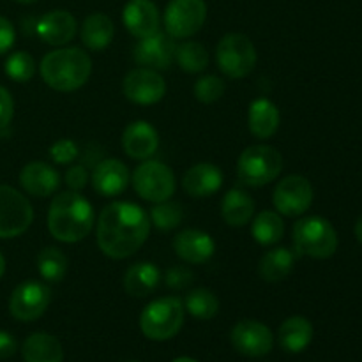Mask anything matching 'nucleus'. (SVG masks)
<instances>
[{
  "mask_svg": "<svg viewBox=\"0 0 362 362\" xmlns=\"http://www.w3.org/2000/svg\"><path fill=\"white\" fill-rule=\"evenodd\" d=\"M184 324V304L177 297H161L145 306L140 329L148 339L166 341L177 336Z\"/></svg>",
  "mask_w": 362,
  "mask_h": 362,
  "instance_id": "423d86ee",
  "label": "nucleus"
},
{
  "mask_svg": "<svg viewBox=\"0 0 362 362\" xmlns=\"http://www.w3.org/2000/svg\"><path fill=\"white\" fill-rule=\"evenodd\" d=\"M172 362H198V361L191 359V357H179V359H175V361H172Z\"/></svg>",
  "mask_w": 362,
  "mask_h": 362,
  "instance_id": "a18cd8bd",
  "label": "nucleus"
},
{
  "mask_svg": "<svg viewBox=\"0 0 362 362\" xmlns=\"http://www.w3.org/2000/svg\"><path fill=\"white\" fill-rule=\"evenodd\" d=\"M281 115L279 110L271 99L258 98L255 99L247 110V127L258 140H267L274 136L278 131Z\"/></svg>",
  "mask_w": 362,
  "mask_h": 362,
  "instance_id": "5701e85b",
  "label": "nucleus"
},
{
  "mask_svg": "<svg viewBox=\"0 0 362 362\" xmlns=\"http://www.w3.org/2000/svg\"><path fill=\"white\" fill-rule=\"evenodd\" d=\"M113 34H115L113 21L103 13L90 14L85 18L81 25V42L90 52H101L106 46H110V42L113 41Z\"/></svg>",
  "mask_w": 362,
  "mask_h": 362,
  "instance_id": "c85d7f7f",
  "label": "nucleus"
},
{
  "mask_svg": "<svg viewBox=\"0 0 362 362\" xmlns=\"http://www.w3.org/2000/svg\"><path fill=\"white\" fill-rule=\"evenodd\" d=\"M193 281V272L186 265H173L166 271L165 283L168 288L172 290H184L191 285Z\"/></svg>",
  "mask_w": 362,
  "mask_h": 362,
  "instance_id": "4c0bfd02",
  "label": "nucleus"
},
{
  "mask_svg": "<svg viewBox=\"0 0 362 362\" xmlns=\"http://www.w3.org/2000/svg\"><path fill=\"white\" fill-rule=\"evenodd\" d=\"M131 362H136V361H131Z\"/></svg>",
  "mask_w": 362,
  "mask_h": 362,
  "instance_id": "de8ad7c7",
  "label": "nucleus"
},
{
  "mask_svg": "<svg viewBox=\"0 0 362 362\" xmlns=\"http://www.w3.org/2000/svg\"><path fill=\"white\" fill-rule=\"evenodd\" d=\"M148 218H151V225H154L156 228L161 230V232H170V230L177 228L182 223V205L172 200L159 202V204H156L152 207Z\"/></svg>",
  "mask_w": 362,
  "mask_h": 362,
  "instance_id": "72a5a7b5",
  "label": "nucleus"
},
{
  "mask_svg": "<svg viewBox=\"0 0 362 362\" xmlns=\"http://www.w3.org/2000/svg\"><path fill=\"white\" fill-rule=\"evenodd\" d=\"M16 39V32H14L13 23L7 18L0 16V55L9 52Z\"/></svg>",
  "mask_w": 362,
  "mask_h": 362,
  "instance_id": "a19ab883",
  "label": "nucleus"
},
{
  "mask_svg": "<svg viewBox=\"0 0 362 362\" xmlns=\"http://www.w3.org/2000/svg\"><path fill=\"white\" fill-rule=\"evenodd\" d=\"M4 69L13 81L27 83L35 74V60L28 52H14L7 57Z\"/></svg>",
  "mask_w": 362,
  "mask_h": 362,
  "instance_id": "f704fd0d",
  "label": "nucleus"
},
{
  "mask_svg": "<svg viewBox=\"0 0 362 362\" xmlns=\"http://www.w3.org/2000/svg\"><path fill=\"white\" fill-rule=\"evenodd\" d=\"M131 175L127 166L119 159H101L94 166V172L90 175L92 187L98 191L101 197L112 198L119 197L126 191L129 184Z\"/></svg>",
  "mask_w": 362,
  "mask_h": 362,
  "instance_id": "f3484780",
  "label": "nucleus"
},
{
  "mask_svg": "<svg viewBox=\"0 0 362 362\" xmlns=\"http://www.w3.org/2000/svg\"><path fill=\"white\" fill-rule=\"evenodd\" d=\"M296 265V255L288 247H274L260 258L258 274L267 283H279L290 276Z\"/></svg>",
  "mask_w": 362,
  "mask_h": 362,
  "instance_id": "cd10ccee",
  "label": "nucleus"
},
{
  "mask_svg": "<svg viewBox=\"0 0 362 362\" xmlns=\"http://www.w3.org/2000/svg\"><path fill=\"white\" fill-rule=\"evenodd\" d=\"M122 92L131 103L141 106L156 105L166 94V81L158 71L148 67H136L126 74Z\"/></svg>",
  "mask_w": 362,
  "mask_h": 362,
  "instance_id": "ddd939ff",
  "label": "nucleus"
},
{
  "mask_svg": "<svg viewBox=\"0 0 362 362\" xmlns=\"http://www.w3.org/2000/svg\"><path fill=\"white\" fill-rule=\"evenodd\" d=\"M279 345L290 354H299L310 346L311 339H313V325L308 318L290 317L279 325L278 331Z\"/></svg>",
  "mask_w": 362,
  "mask_h": 362,
  "instance_id": "bb28decb",
  "label": "nucleus"
},
{
  "mask_svg": "<svg viewBox=\"0 0 362 362\" xmlns=\"http://www.w3.org/2000/svg\"><path fill=\"white\" fill-rule=\"evenodd\" d=\"M16 2H20V4H34V2H37V0H16Z\"/></svg>",
  "mask_w": 362,
  "mask_h": 362,
  "instance_id": "49530a36",
  "label": "nucleus"
},
{
  "mask_svg": "<svg viewBox=\"0 0 362 362\" xmlns=\"http://www.w3.org/2000/svg\"><path fill=\"white\" fill-rule=\"evenodd\" d=\"M14 115V101L13 95L9 94L6 87L0 85V129L2 127H7L13 120Z\"/></svg>",
  "mask_w": 362,
  "mask_h": 362,
  "instance_id": "ea45409f",
  "label": "nucleus"
},
{
  "mask_svg": "<svg viewBox=\"0 0 362 362\" xmlns=\"http://www.w3.org/2000/svg\"><path fill=\"white\" fill-rule=\"evenodd\" d=\"M134 191L140 194V198L151 202V204H159L172 198L175 193V175L172 168L165 163L154 161V159H145L140 166L133 172L131 177Z\"/></svg>",
  "mask_w": 362,
  "mask_h": 362,
  "instance_id": "6e6552de",
  "label": "nucleus"
},
{
  "mask_svg": "<svg viewBox=\"0 0 362 362\" xmlns=\"http://www.w3.org/2000/svg\"><path fill=\"white\" fill-rule=\"evenodd\" d=\"M163 20L166 34L173 39H187L204 27L207 4L204 0H170Z\"/></svg>",
  "mask_w": 362,
  "mask_h": 362,
  "instance_id": "9d476101",
  "label": "nucleus"
},
{
  "mask_svg": "<svg viewBox=\"0 0 362 362\" xmlns=\"http://www.w3.org/2000/svg\"><path fill=\"white\" fill-rule=\"evenodd\" d=\"M52 303V290L41 281H23L14 288L9 299V311L16 320L34 322L45 315Z\"/></svg>",
  "mask_w": 362,
  "mask_h": 362,
  "instance_id": "9b49d317",
  "label": "nucleus"
},
{
  "mask_svg": "<svg viewBox=\"0 0 362 362\" xmlns=\"http://www.w3.org/2000/svg\"><path fill=\"white\" fill-rule=\"evenodd\" d=\"M255 214V200L247 194V191L240 187H233L223 197L221 216L225 223L233 228L246 226Z\"/></svg>",
  "mask_w": 362,
  "mask_h": 362,
  "instance_id": "393cba45",
  "label": "nucleus"
},
{
  "mask_svg": "<svg viewBox=\"0 0 362 362\" xmlns=\"http://www.w3.org/2000/svg\"><path fill=\"white\" fill-rule=\"evenodd\" d=\"M151 233V218L133 202L106 205L98 219V246L113 260L133 257Z\"/></svg>",
  "mask_w": 362,
  "mask_h": 362,
  "instance_id": "f257e3e1",
  "label": "nucleus"
},
{
  "mask_svg": "<svg viewBox=\"0 0 362 362\" xmlns=\"http://www.w3.org/2000/svg\"><path fill=\"white\" fill-rule=\"evenodd\" d=\"M41 76L57 92H74L83 87L92 73V59L81 48H57L41 60Z\"/></svg>",
  "mask_w": 362,
  "mask_h": 362,
  "instance_id": "7ed1b4c3",
  "label": "nucleus"
},
{
  "mask_svg": "<svg viewBox=\"0 0 362 362\" xmlns=\"http://www.w3.org/2000/svg\"><path fill=\"white\" fill-rule=\"evenodd\" d=\"M216 60L223 74L233 80L246 78L257 66V48L247 35L232 32L219 39Z\"/></svg>",
  "mask_w": 362,
  "mask_h": 362,
  "instance_id": "0eeeda50",
  "label": "nucleus"
},
{
  "mask_svg": "<svg viewBox=\"0 0 362 362\" xmlns=\"http://www.w3.org/2000/svg\"><path fill=\"white\" fill-rule=\"evenodd\" d=\"M272 202L279 214L286 218L303 216L313 204V186L303 175H288L276 186Z\"/></svg>",
  "mask_w": 362,
  "mask_h": 362,
  "instance_id": "f8f14e48",
  "label": "nucleus"
},
{
  "mask_svg": "<svg viewBox=\"0 0 362 362\" xmlns=\"http://www.w3.org/2000/svg\"><path fill=\"white\" fill-rule=\"evenodd\" d=\"M161 281V272L151 262L133 264L124 274V290L131 297H147L158 288Z\"/></svg>",
  "mask_w": 362,
  "mask_h": 362,
  "instance_id": "b1692460",
  "label": "nucleus"
},
{
  "mask_svg": "<svg viewBox=\"0 0 362 362\" xmlns=\"http://www.w3.org/2000/svg\"><path fill=\"white\" fill-rule=\"evenodd\" d=\"M20 186L32 197L48 198L59 189L60 175L48 163L32 161L21 168Z\"/></svg>",
  "mask_w": 362,
  "mask_h": 362,
  "instance_id": "412c9836",
  "label": "nucleus"
},
{
  "mask_svg": "<svg viewBox=\"0 0 362 362\" xmlns=\"http://www.w3.org/2000/svg\"><path fill=\"white\" fill-rule=\"evenodd\" d=\"M175 62L186 73H202L209 66V52L202 42L184 41L175 48Z\"/></svg>",
  "mask_w": 362,
  "mask_h": 362,
  "instance_id": "2f4dec72",
  "label": "nucleus"
},
{
  "mask_svg": "<svg viewBox=\"0 0 362 362\" xmlns=\"http://www.w3.org/2000/svg\"><path fill=\"white\" fill-rule=\"evenodd\" d=\"M175 39L166 32L158 30L147 37L138 39L133 49V59L141 67L165 71L175 62Z\"/></svg>",
  "mask_w": 362,
  "mask_h": 362,
  "instance_id": "4468645a",
  "label": "nucleus"
},
{
  "mask_svg": "<svg viewBox=\"0 0 362 362\" xmlns=\"http://www.w3.org/2000/svg\"><path fill=\"white\" fill-rule=\"evenodd\" d=\"M25 362H62L64 350L59 339L46 332H34L21 346Z\"/></svg>",
  "mask_w": 362,
  "mask_h": 362,
  "instance_id": "a878e982",
  "label": "nucleus"
},
{
  "mask_svg": "<svg viewBox=\"0 0 362 362\" xmlns=\"http://www.w3.org/2000/svg\"><path fill=\"white\" fill-rule=\"evenodd\" d=\"M122 21L129 34L141 39L159 30V11L152 0H129L124 6Z\"/></svg>",
  "mask_w": 362,
  "mask_h": 362,
  "instance_id": "aec40b11",
  "label": "nucleus"
},
{
  "mask_svg": "<svg viewBox=\"0 0 362 362\" xmlns=\"http://www.w3.org/2000/svg\"><path fill=\"white\" fill-rule=\"evenodd\" d=\"M64 179H66V184L67 187H69V191H78V193H80V191L88 184L90 175H88L87 166L85 165H74L67 170Z\"/></svg>",
  "mask_w": 362,
  "mask_h": 362,
  "instance_id": "58836bf2",
  "label": "nucleus"
},
{
  "mask_svg": "<svg viewBox=\"0 0 362 362\" xmlns=\"http://www.w3.org/2000/svg\"><path fill=\"white\" fill-rule=\"evenodd\" d=\"M122 147L131 159H151L159 147L158 131L145 120H134L124 129Z\"/></svg>",
  "mask_w": 362,
  "mask_h": 362,
  "instance_id": "6ab92c4d",
  "label": "nucleus"
},
{
  "mask_svg": "<svg viewBox=\"0 0 362 362\" xmlns=\"http://www.w3.org/2000/svg\"><path fill=\"white\" fill-rule=\"evenodd\" d=\"M221 186L223 172L212 163H198L184 173L182 187L193 198L212 197L221 189Z\"/></svg>",
  "mask_w": 362,
  "mask_h": 362,
  "instance_id": "4be33fe9",
  "label": "nucleus"
},
{
  "mask_svg": "<svg viewBox=\"0 0 362 362\" xmlns=\"http://www.w3.org/2000/svg\"><path fill=\"white\" fill-rule=\"evenodd\" d=\"M34 221L32 205L20 191L0 186V239H14L28 230Z\"/></svg>",
  "mask_w": 362,
  "mask_h": 362,
  "instance_id": "1a4fd4ad",
  "label": "nucleus"
},
{
  "mask_svg": "<svg viewBox=\"0 0 362 362\" xmlns=\"http://www.w3.org/2000/svg\"><path fill=\"white\" fill-rule=\"evenodd\" d=\"M225 81L216 74H205V76L198 78L197 83L193 87L194 98L204 105H212V103L219 101L225 94Z\"/></svg>",
  "mask_w": 362,
  "mask_h": 362,
  "instance_id": "c9c22d12",
  "label": "nucleus"
},
{
  "mask_svg": "<svg viewBox=\"0 0 362 362\" xmlns=\"http://www.w3.org/2000/svg\"><path fill=\"white\" fill-rule=\"evenodd\" d=\"M4 272H6V258H4V255L0 253V278L4 276Z\"/></svg>",
  "mask_w": 362,
  "mask_h": 362,
  "instance_id": "c03bdc74",
  "label": "nucleus"
},
{
  "mask_svg": "<svg viewBox=\"0 0 362 362\" xmlns=\"http://www.w3.org/2000/svg\"><path fill=\"white\" fill-rule=\"evenodd\" d=\"M230 339L233 349L247 357H264L274 346L271 329L258 320H240L232 329Z\"/></svg>",
  "mask_w": 362,
  "mask_h": 362,
  "instance_id": "2eb2a0df",
  "label": "nucleus"
},
{
  "mask_svg": "<svg viewBox=\"0 0 362 362\" xmlns=\"http://www.w3.org/2000/svg\"><path fill=\"white\" fill-rule=\"evenodd\" d=\"M94 228L90 202L78 191H64L49 204L48 230L57 240L74 244L83 240Z\"/></svg>",
  "mask_w": 362,
  "mask_h": 362,
  "instance_id": "f03ea898",
  "label": "nucleus"
},
{
  "mask_svg": "<svg viewBox=\"0 0 362 362\" xmlns=\"http://www.w3.org/2000/svg\"><path fill=\"white\" fill-rule=\"evenodd\" d=\"M14 352H16V339L9 332L0 331V361L9 359Z\"/></svg>",
  "mask_w": 362,
  "mask_h": 362,
  "instance_id": "79ce46f5",
  "label": "nucleus"
},
{
  "mask_svg": "<svg viewBox=\"0 0 362 362\" xmlns=\"http://www.w3.org/2000/svg\"><path fill=\"white\" fill-rule=\"evenodd\" d=\"M35 32L39 37L52 46H64L74 39L78 32L76 18L69 11L55 9L42 14L35 23Z\"/></svg>",
  "mask_w": 362,
  "mask_h": 362,
  "instance_id": "dca6fc26",
  "label": "nucleus"
},
{
  "mask_svg": "<svg viewBox=\"0 0 362 362\" xmlns=\"http://www.w3.org/2000/svg\"><path fill=\"white\" fill-rule=\"evenodd\" d=\"M292 237L296 251L317 260L331 258L338 250V233L334 226L320 216L299 219L293 225Z\"/></svg>",
  "mask_w": 362,
  "mask_h": 362,
  "instance_id": "20e7f679",
  "label": "nucleus"
},
{
  "mask_svg": "<svg viewBox=\"0 0 362 362\" xmlns=\"http://www.w3.org/2000/svg\"><path fill=\"white\" fill-rule=\"evenodd\" d=\"M37 271L48 283H60L67 274V257L59 247H45L37 255Z\"/></svg>",
  "mask_w": 362,
  "mask_h": 362,
  "instance_id": "7c9ffc66",
  "label": "nucleus"
},
{
  "mask_svg": "<svg viewBox=\"0 0 362 362\" xmlns=\"http://www.w3.org/2000/svg\"><path fill=\"white\" fill-rule=\"evenodd\" d=\"M184 310L198 320H211L219 311V299L209 288H194L187 293Z\"/></svg>",
  "mask_w": 362,
  "mask_h": 362,
  "instance_id": "473e14b6",
  "label": "nucleus"
},
{
  "mask_svg": "<svg viewBox=\"0 0 362 362\" xmlns=\"http://www.w3.org/2000/svg\"><path fill=\"white\" fill-rule=\"evenodd\" d=\"M283 156L271 145H251L240 154L237 163L239 180L247 187H262L279 177Z\"/></svg>",
  "mask_w": 362,
  "mask_h": 362,
  "instance_id": "39448f33",
  "label": "nucleus"
},
{
  "mask_svg": "<svg viewBox=\"0 0 362 362\" xmlns=\"http://www.w3.org/2000/svg\"><path fill=\"white\" fill-rule=\"evenodd\" d=\"M356 237H357V240L362 244V216H359V219H357V223H356Z\"/></svg>",
  "mask_w": 362,
  "mask_h": 362,
  "instance_id": "37998d69",
  "label": "nucleus"
},
{
  "mask_svg": "<svg viewBox=\"0 0 362 362\" xmlns=\"http://www.w3.org/2000/svg\"><path fill=\"white\" fill-rule=\"evenodd\" d=\"M285 223L279 212L262 211L251 223V235L260 246H274L283 239Z\"/></svg>",
  "mask_w": 362,
  "mask_h": 362,
  "instance_id": "c756f323",
  "label": "nucleus"
},
{
  "mask_svg": "<svg viewBox=\"0 0 362 362\" xmlns=\"http://www.w3.org/2000/svg\"><path fill=\"white\" fill-rule=\"evenodd\" d=\"M49 159L57 165H71L80 156V147L71 138H60L49 147Z\"/></svg>",
  "mask_w": 362,
  "mask_h": 362,
  "instance_id": "e433bc0d",
  "label": "nucleus"
},
{
  "mask_svg": "<svg viewBox=\"0 0 362 362\" xmlns=\"http://www.w3.org/2000/svg\"><path fill=\"white\" fill-rule=\"evenodd\" d=\"M173 250L175 255L186 264H205L211 260L216 253V243L209 233L202 230L187 228L182 230L173 239Z\"/></svg>",
  "mask_w": 362,
  "mask_h": 362,
  "instance_id": "a211bd4d",
  "label": "nucleus"
}]
</instances>
